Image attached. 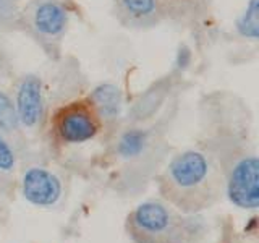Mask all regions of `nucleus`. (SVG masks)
<instances>
[{
  "label": "nucleus",
  "mask_w": 259,
  "mask_h": 243,
  "mask_svg": "<svg viewBox=\"0 0 259 243\" xmlns=\"http://www.w3.org/2000/svg\"><path fill=\"white\" fill-rule=\"evenodd\" d=\"M16 166V156H15V151L5 140L4 133L0 132V172H12Z\"/></svg>",
  "instance_id": "13"
},
{
  "label": "nucleus",
  "mask_w": 259,
  "mask_h": 243,
  "mask_svg": "<svg viewBox=\"0 0 259 243\" xmlns=\"http://www.w3.org/2000/svg\"><path fill=\"white\" fill-rule=\"evenodd\" d=\"M133 243H185L186 230L182 217L162 201H144L126 219Z\"/></svg>",
  "instance_id": "2"
},
{
  "label": "nucleus",
  "mask_w": 259,
  "mask_h": 243,
  "mask_svg": "<svg viewBox=\"0 0 259 243\" xmlns=\"http://www.w3.org/2000/svg\"><path fill=\"white\" fill-rule=\"evenodd\" d=\"M222 175L204 152L188 149L168 162L160 178V193L185 214L209 209L222 193Z\"/></svg>",
  "instance_id": "1"
},
{
  "label": "nucleus",
  "mask_w": 259,
  "mask_h": 243,
  "mask_svg": "<svg viewBox=\"0 0 259 243\" xmlns=\"http://www.w3.org/2000/svg\"><path fill=\"white\" fill-rule=\"evenodd\" d=\"M121 8L133 21H146L157 12V0H120Z\"/></svg>",
  "instance_id": "11"
},
{
  "label": "nucleus",
  "mask_w": 259,
  "mask_h": 243,
  "mask_svg": "<svg viewBox=\"0 0 259 243\" xmlns=\"http://www.w3.org/2000/svg\"><path fill=\"white\" fill-rule=\"evenodd\" d=\"M31 26L40 37H60L68 24V10L60 0H37L29 10Z\"/></svg>",
  "instance_id": "7"
},
{
  "label": "nucleus",
  "mask_w": 259,
  "mask_h": 243,
  "mask_svg": "<svg viewBox=\"0 0 259 243\" xmlns=\"http://www.w3.org/2000/svg\"><path fill=\"white\" fill-rule=\"evenodd\" d=\"M21 194L32 206L51 208L62 196V183L51 170L29 167L21 177Z\"/></svg>",
  "instance_id": "5"
},
{
  "label": "nucleus",
  "mask_w": 259,
  "mask_h": 243,
  "mask_svg": "<svg viewBox=\"0 0 259 243\" xmlns=\"http://www.w3.org/2000/svg\"><path fill=\"white\" fill-rule=\"evenodd\" d=\"M91 99L97 115H102V118H115L123 105V96H121L120 88L112 83H102L97 86L93 91Z\"/></svg>",
  "instance_id": "8"
},
{
  "label": "nucleus",
  "mask_w": 259,
  "mask_h": 243,
  "mask_svg": "<svg viewBox=\"0 0 259 243\" xmlns=\"http://www.w3.org/2000/svg\"><path fill=\"white\" fill-rule=\"evenodd\" d=\"M4 4H5V0H0V8L4 7Z\"/></svg>",
  "instance_id": "14"
},
{
  "label": "nucleus",
  "mask_w": 259,
  "mask_h": 243,
  "mask_svg": "<svg viewBox=\"0 0 259 243\" xmlns=\"http://www.w3.org/2000/svg\"><path fill=\"white\" fill-rule=\"evenodd\" d=\"M15 107L20 125L24 128H34L42 118L44 93L42 83L36 75H28L20 81L18 89H16Z\"/></svg>",
  "instance_id": "6"
},
{
  "label": "nucleus",
  "mask_w": 259,
  "mask_h": 243,
  "mask_svg": "<svg viewBox=\"0 0 259 243\" xmlns=\"http://www.w3.org/2000/svg\"><path fill=\"white\" fill-rule=\"evenodd\" d=\"M148 132L141 128H132L118 138L117 143V152L123 159H136L144 152L148 146Z\"/></svg>",
  "instance_id": "9"
},
{
  "label": "nucleus",
  "mask_w": 259,
  "mask_h": 243,
  "mask_svg": "<svg viewBox=\"0 0 259 243\" xmlns=\"http://www.w3.org/2000/svg\"><path fill=\"white\" fill-rule=\"evenodd\" d=\"M225 190L230 202L237 208L256 209L259 206V160L256 156H245L235 162Z\"/></svg>",
  "instance_id": "4"
},
{
  "label": "nucleus",
  "mask_w": 259,
  "mask_h": 243,
  "mask_svg": "<svg viewBox=\"0 0 259 243\" xmlns=\"http://www.w3.org/2000/svg\"><path fill=\"white\" fill-rule=\"evenodd\" d=\"M21 125L16 113L15 101L5 91L0 89V132L12 133L16 132Z\"/></svg>",
  "instance_id": "12"
},
{
  "label": "nucleus",
  "mask_w": 259,
  "mask_h": 243,
  "mask_svg": "<svg viewBox=\"0 0 259 243\" xmlns=\"http://www.w3.org/2000/svg\"><path fill=\"white\" fill-rule=\"evenodd\" d=\"M101 120L94 105L86 102H71L55 115V132L60 141L81 144L99 133Z\"/></svg>",
  "instance_id": "3"
},
{
  "label": "nucleus",
  "mask_w": 259,
  "mask_h": 243,
  "mask_svg": "<svg viewBox=\"0 0 259 243\" xmlns=\"http://www.w3.org/2000/svg\"><path fill=\"white\" fill-rule=\"evenodd\" d=\"M237 31L243 37L256 40L259 37V2L249 0L237 20Z\"/></svg>",
  "instance_id": "10"
}]
</instances>
